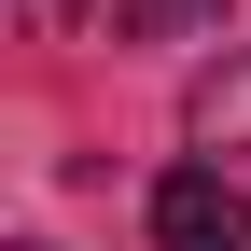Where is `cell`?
<instances>
[{"label":"cell","instance_id":"cell-1","mask_svg":"<svg viewBox=\"0 0 251 251\" xmlns=\"http://www.w3.org/2000/svg\"><path fill=\"white\" fill-rule=\"evenodd\" d=\"M153 251H251V168L196 153L153 181Z\"/></svg>","mask_w":251,"mask_h":251},{"label":"cell","instance_id":"cell-2","mask_svg":"<svg viewBox=\"0 0 251 251\" xmlns=\"http://www.w3.org/2000/svg\"><path fill=\"white\" fill-rule=\"evenodd\" d=\"M181 112H196V140L224 153V168H251V56H224V70H196V98H181Z\"/></svg>","mask_w":251,"mask_h":251},{"label":"cell","instance_id":"cell-3","mask_svg":"<svg viewBox=\"0 0 251 251\" xmlns=\"http://www.w3.org/2000/svg\"><path fill=\"white\" fill-rule=\"evenodd\" d=\"M209 14H224V0H126L112 28H126V42H181V28H209Z\"/></svg>","mask_w":251,"mask_h":251}]
</instances>
